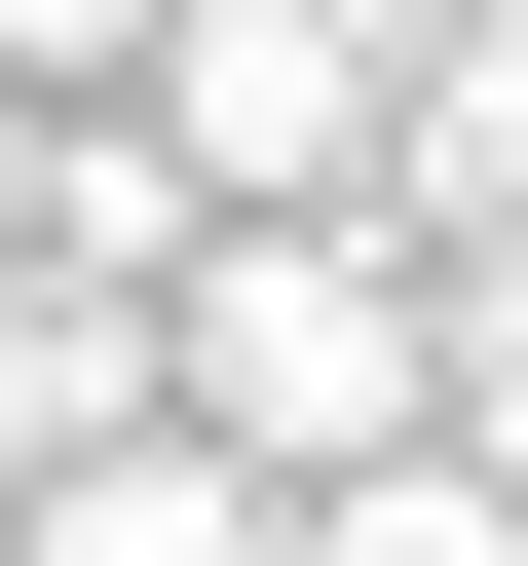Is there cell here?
Segmentation results:
<instances>
[{"label":"cell","mask_w":528,"mask_h":566,"mask_svg":"<svg viewBox=\"0 0 528 566\" xmlns=\"http://www.w3.org/2000/svg\"><path fill=\"white\" fill-rule=\"evenodd\" d=\"M0 189H39V114H0Z\"/></svg>","instance_id":"5b68a950"},{"label":"cell","mask_w":528,"mask_h":566,"mask_svg":"<svg viewBox=\"0 0 528 566\" xmlns=\"http://www.w3.org/2000/svg\"><path fill=\"white\" fill-rule=\"evenodd\" d=\"M114 114L189 151V227H340V189H378V0H151Z\"/></svg>","instance_id":"7a4b0ae2"},{"label":"cell","mask_w":528,"mask_h":566,"mask_svg":"<svg viewBox=\"0 0 528 566\" xmlns=\"http://www.w3.org/2000/svg\"><path fill=\"white\" fill-rule=\"evenodd\" d=\"M151 416L264 453V491L415 453V227H189V264H151Z\"/></svg>","instance_id":"6da1fadb"},{"label":"cell","mask_w":528,"mask_h":566,"mask_svg":"<svg viewBox=\"0 0 528 566\" xmlns=\"http://www.w3.org/2000/svg\"><path fill=\"white\" fill-rule=\"evenodd\" d=\"M0 566H264V453L114 416V453H39V491H0Z\"/></svg>","instance_id":"3957f363"},{"label":"cell","mask_w":528,"mask_h":566,"mask_svg":"<svg viewBox=\"0 0 528 566\" xmlns=\"http://www.w3.org/2000/svg\"><path fill=\"white\" fill-rule=\"evenodd\" d=\"M151 416V303H76V264H0V491H39V453H114Z\"/></svg>","instance_id":"277c9868"}]
</instances>
